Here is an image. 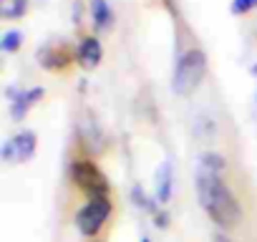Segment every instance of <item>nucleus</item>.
<instances>
[{"mask_svg": "<svg viewBox=\"0 0 257 242\" xmlns=\"http://www.w3.org/2000/svg\"><path fill=\"white\" fill-rule=\"evenodd\" d=\"M194 189H197V199H199L202 209L209 214V219L222 232L237 227V222L242 217V207H239L237 194L232 192V187L224 182L222 174H209L204 169H197Z\"/></svg>", "mask_w": 257, "mask_h": 242, "instance_id": "nucleus-1", "label": "nucleus"}, {"mask_svg": "<svg viewBox=\"0 0 257 242\" xmlns=\"http://www.w3.org/2000/svg\"><path fill=\"white\" fill-rule=\"evenodd\" d=\"M207 76V56L202 48H187L179 53L174 76H172V88L177 96H192Z\"/></svg>", "mask_w": 257, "mask_h": 242, "instance_id": "nucleus-2", "label": "nucleus"}, {"mask_svg": "<svg viewBox=\"0 0 257 242\" xmlns=\"http://www.w3.org/2000/svg\"><path fill=\"white\" fill-rule=\"evenodd\" d=\"M68 174L71 182L86 194V199H108V179L91 159H76Z\"/></svg>", "mask_w": 257, "mask_h": 242, "instance_id": "nucleus-3", "label": "nucleus"}, {"mask_svg": "<svg viewBox=\"0 0 257 242\" xmlns=\"http://www.w3.org/2000/svg\"><path fill=\"white\" fill-rule=\"evenodd\" d=\"M111 199H88L78 212H76V217H73V222H76V229L83 234V237H96L101 229H103V224L108 222V217H111Z\"/></svg>", "mask_w": 257, "mask_h": 242, "instance_id": "nucleus-4", "label": "nucleus"}, {"mask_svg": "<svg viewBox=\"0 0 257 242\" xmlns=\"http://www.w3.org/2000/svg\"><path fill=\"white\" fill-rule=\"evenodd\" d=\"M43 96H46V88H43V86H33V88L21 91V93L11 101V116H13V121H23L26 113H28Z\"/></svg>", "mask_w": 257, "mask_h": 242, "instance_id": "nucleus-5", "label": "nucleus"}, {"mask_svg": "<svg viewBox=\"0 0 257 242\" xmlns=\"http://www.w3.org/2000/svg\"><path fill=\"white\" fill-rule=\"evenodd\" d=\"M76 58L83 68H96L103 58V48H101V41L93 38V36H86L81 38L78 48H76Z\"/></svg>", "mask_w": 257, "mask_h": 242, "instance_id": "nucleus-6", "label": "nucleus"}, {"mask_svg": "<svg viewBox=\"0 0 257 242\" xmlns=\"http://www.w3.org/2000/svg\"><path fill=\"white\" fill-rule=\"evenodd\" d=\"M172 187H174V174H172V162L164 159L157 169V177H154V197L157 202L164 207L169 199H172Z\"/></svg>", "mask_w": 257, "mask_h": 242, "instance_id": "nucleus-7", "label": "nucleus"}, {"mask_svg": "<svg viewBox=\"0 0 257 242\" xmlns=\"http://www.w3.org/2000/svg\"><path fill=\"white\" fill-rule=\"evenodd\" d=\"M68 61H71V53H68L66 48H58V46H53V43L38 48V63H41L43 68H48V71L66 68Z\"/></svg>", "mask_w": 257, "mask_h": 242, "instance_id": "nucleus-8", "label": "nucleus"}, {"mask_svg": "<svg viewBox=\"0 0 257 242\" xmlns=\"http://www.w3.org/2000/svg\"><path fill=\"white\" fill-rule=\"evenodd\" d=\"M13 147H16V159H18L21 164L31 162L33 154H36V149H38V137H36V132L26 129V132L16 134V137H13Z\"/></svg>", "mask_w": 257, "mask_h": 242, "instance_id": "nucleus-9", "label": "nucleus"}, {"mask_svg": "<svg viewBox=\"0 0 257 242\" xmlns=\"http://www.w3.org/2000/svg\"><path fill=\"white\" fill-rule=\"evenodd\" d=\"M91 18L96 31H108L113 26V11L108 0H91Z\"/></svg>", "mask_w": 257, "mask_h": 242, "instance_id": "nucleus-10", "label": "nucleus"}, {"mask_svg": "<svg viewBox=\"0 0 257 242\" xmlns=\"http://www.w3.org/2000/svg\"><path fill=\"white\" fill-rule=\"evenodd\" d=\"M132 202H134V207L142 209V212H149V214H157V212H159L157 197H149V194L142 189V184H134V187H132Z\"/></svg>", "mask_w": 257, "mask_h": 242, "instance_id": "nucleus-11", "label": "nucleus"}, {"mask_svg": "<svg viewBox=\"0 0 257 242\" xmlns=\"http://www.w3.org/2000/svg\"><path fill=\"white\" fill-rule=\"evenodd\" d=\"M197 169H204L209 174H224L227 172V159L222 154H217V152H204L199 157V167Z\"/></svg>", "mask_w": 257, "mask_h": 242, "instance_id": "nucleus-12", "label": "nucleus"}, {"mask_svg": "<svg viewBox=\"0 0 257 242\" xmlns=\"http://www.w3.org/2000/svg\"><path fill=\"white\" fill-rule=\"evenodd\" d=\"M21 46H23V31H18V28H11L0 36V48L6 53H16V51H21Z\"/></svg>", "mask_w": 257, "mask_h": 242, "instance_id": "nucleus-13", "label": "nucleus"}, {"mask_svg": "<svg viewBox=\"0 0 257 242\" xmlns=\"http://www.w3.org/2000/svg\"><path fill=\"white\" fill-rule=\"evenodd\" d=\"M26 13H28V0H8V3H3V8H0V16L8 18V21L23 18Z\"/></svg>", "mask_w": 257, "mask_h": 242, "instance_id": "nucleus-14", "label": "nucleus"}, {"mask_svg": "<svg viewBox=\"0 0 257 242\" xmlns=\"http://www.w3.org/2000/svg\"><path fill=\"white\" fill-rule=\"evenodd\" d=\"M252 8H257V0H232V6H229V11H232L234 16H244V13H249Z\"/></svg>", "mask_w": 257, "mask_h": 242, "instance_id": "nucleus-15", "label": "nucleus"}, {"mask_svg": "<svg viewBox=\"0 0 257 242\" xmlns=\"http://www.w3.org/2000/svg\"><path fill=\"white\" fill-rule=\"evenodd\" d=\"M0 159H3L6 164H16L18 159H16V147H13V139H8L6 144H3V149H0Z\"/></svg>", "mask_w": 257, "mask_h": 242, "instance_id": "nucleus-16", "label": "nucleus"}, {"mask_svg": "<svg viewBox=\"0 0 257 242\" xmlns=\"http://www.w3.org/2000/svg\"><path fill=\"white\" fill-rule=\"evenodd\" d=\"M169 224H172V217H169V212L159 209V212L154 214V227H159V229H167Z\"/></svg>", "mask_w": 257, "mask_h": 242, "instance_id": "nucleus-17", "label": "nucleus"}, {"mask_svg": "<svg viewBox=\"0 0 257 242\" xmlns=\"http://www.w3.org/2000/svg\"><path fill=\"white\" fill-rule=\"evenodd\" d=\"M81 13H83V8H81V3L76 0V3H73V23H81Z\"/></svg>", "mask_w": 257, "mask_h": 242, "instance_id": "nucleus-18", "label": "nucleus"}, {"mask_svg": "<svg viewBox=\"0 0 257 242\" xmlns=\"http://www.w3.org/2000/svg\"><path fill=\"white\" fill-rule=\"evenodd\" d=\"M212 242H232V239H229L224 232H214V234H212Z\"/></svg>", "mask_w": 257, "mask_h": 242, "instance_id": "nucleus-19", "label": "nucleus"}, {"mask_svg": "<svg viewBox=\"0 0 257 242\" xmlns=\"http://www.w3.org/2000/svg\"><path fill=\"white\" fill-rule=\"evenodd\" d=\"M249 71H252V73H254V76H257V63H254V66H252V68H249Z\"/></svg>", "mask_w": 257, "mask_h": 242, "instance_id": "nucleus-20", "label": "nucleus"}, {"mask_svg": "<svg viewBox=\"0 0 257 242\" xmlns=\"http://www.w3.org/2000/svg\"><path fill=\"white\" fill-rule=\"evenodd\" d=\"M142 242H152V239H149V237H142Z\"/></svg>", "mask_w": 257, "mask_h": 242, "instance_id": "nucleus-21", "label": "nucleus"}, {"mask_svg": "<svg viewBox=\"0 0 257 242\" xmlns=\"http://www.w3.org/2000/svg\"><path fill=\"white\" fill-rule=\"evenodd\" d=\"M254 101H257V91H254Z\"/></svg>", "mask_w": 257, "mask_h": 242, "instance_id": "nucleus-22", "label": "nucleus"}]
</instances>
